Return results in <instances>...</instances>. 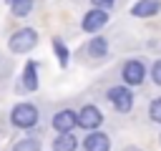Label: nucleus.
<instances>
[{"label":"nucleus","mask_w":161,"mask_h":151,"mask_svg":"<svg viewBox=\"0 0 161 151\" xmlns=\"http://www.w3.org/2000/svg\"><path fill=\"white\" fill-rule=\"evenodd\" d=\"M10 121L18 126V128H30L38 123V108L33 103H18L10 113Z\"/></svg>","instance_id":"1"},{"label":"nucleus","mask_w":161,"mask_h":151,"mask_svg":"<svg viewBox=\"0 0 161 151\" xmlns=\"http://www.w3.org/2000/svg\"><path fill=\"white\" fill-rule=\"evenodd\" d=\"M35 43H38V33H35L33 28H20V30L10 38V50H13V53H28Z\"/></svg>","instance_id":"2"},{"label":"nucleus","mask_w":161,"mask_h":151,"mask_svg":"<svg viewBox=\"0 0 161 151\" xmlns=\"http://www.w3.org/2000/svg\"><path fill=\"white\" fill-rule=\"evenodd\" d=\"M108 98H111V103L116 106V111H121V113L131 111V106H133V96H131V91H128V88H121V86L111 88V91H108Z\"/></svg>","instance_id":"3"},{"label":"nucleus","mask_w":161,"mask_h":151,"mask_svg":"<svg viewBox=\"0 0 161 151\" xmlns=\"http://www.w3.org/2000/svg\"><path fill=\"white\" fill-rule=\"evenodd\" d=\"M75 121L80 123V128H98L101 126V121H103V116H101V111L96 108V106H83L80 108V113H75Z\"/></svg>","instance_id":"4"},{"label":"nucleus","mask_w":161,"mask_h":151,"mask_svg":"<svg viewBox=\"0 0 161 151\" xmlns=\"http://www.w3.org/2000/svg\"><path fill=\"white\" fill-rule=\"evenodd\" d=\"M106 20H108V13L93 8V10H88L86 18H83V30H86V33H96V30H101V28L106 25Z\"/></svg>","instance_id":"5"},{"label":"nucleus","mask_w":161,"mask_h":151,"mask_svg":"<svg viewBox=\"0 0 161 151\" xmlns=\"http://www.w3.org/2000/svg\"><path fill=\"white\" fill-rule=\"evenodd\" d=\"M143 76H146V68H143L141 60H128V63L123 65V81H126L128 86L143 83Z\"/></svg>","instance_id":"6"},{"label":"nucleus","mask_w":161,"mask_h":151,"mask_svg":"<svg viewBox=\"0 0 161 151\" xmlns=\"http://www.w3.org/2000/svg\"><path fill=\"white\" fill-rule=\"evenodd\" d=\"M75 113L73 111H60V113H55L53 116V128L58 131V133H70V128H75Z\"/></svg>","instance_id":"7"},{"label":"nucleus","mask_w":161,"mask_h":151,"mask_svg":"<svg viewBox=\"0 0 161 151\" xmlns=\"http://www.w3.org/2000/svg\"><path fill=\"white\" fill-rule=\"evenodd\" d=\"M83 146H86V151H108V148H111V141H108L106 133H101V131H91V133L86 136Z\"/></svg>","instance_id":"8"},{"label":"nucleus","mask_w":161,"mask_h":151,"mask_svg":"<svg viewBox=\"0 0 161 151\" xmlns=\"http://www.w3.org/2000/svg\"><path fill=\"white\" fill-rule=\"evenodd\" d=\"M158 8H161L158 0H138V3L131 8V13H133L136 18H148V15H156Z\"/></svg>","instance_id":"9"},{"label":"nucleus","mask_w":161,"mask_h":151,"mask_svg":"<svg viewBox=\"0 0 161 151\" xmlns=\"http://www.w3.org/2000/svg\"><path fill=\"white\" fill-rule=\"evenodd\" d=\"M23 88H25V91H35V88H38V63H35V60L25 63V73H23Z\"/></svg>","instance_id":"10"},{"label":"nucleus","mask_w":161,"mask_h":151,"mask_svg":"<svg viewBox=\"0 0 161 151\" xmlns=\"http://www.w3.org/2000/svg\"><path fill=\"white\" fill-rule=\"evenodd\" d=\"M78 141L73 133H58V138L53 141V151H75Z\"/></svg>","instance_id":"11"},{"label":"nucleus","mask_w":161,"mask_h":151,"mask_svg":"<svg viewBox=\"0 0 161 151\" xmlns=\"http://www.w3.org/2000/svg\"><path fill=\"white\" fill-rule=\"evenodd\" d=\"M10 8H13V15L23 18V15H28V13L33 10V0H13Z\"/></svg>","instance_id":"12"},{"label":"nucleus","mask_w":161,"mask_h":151,"mask_svg":"<svg viewBox=\"0 0 161 151\" xmlns=\"http://www.w3.org/2000/svg\"><path fill=\"white\" fill-rule=\"evenodd\" d=\"M53 48H55V55H58L60 68H65V65H68V48H65V43H63L60 38H55V40H53Z\"/></svg>","instance_id":"13"},{"label":"nucleus","mask_w":161,"mask_h":151,"mask_svg":"<svg viewBox=\"0 0 161 151\" xmlns=\"http://www.w3.org/2000/svg\"><path fill=\"white\" fill-rule=\"evenodd\" d=\"M106 48H108V43H106L103 38H93V40L88 43V53L96 55V58H98V55H106Z\"/></svg>","instance_id":"14"},{"label":"nucleus","mask_w":161,"mask_h":151,"mask_svg":"<svg viewBox=\"0 0 161 151\" xmlns=\"http://www.w3.org/2000/svg\"><path fill=\"white\" fill-rule=\"evenodd\" d=\"M148 116H151V121H156V123H161V98H153V101H151V108H148Z\"/></svg>","instance_id":"15"},{"label":"nucleus","mask_w":161,"mask_h":151,"mask_svg":"<svg viewBox=\"0 0 161 151\" xmlns=\"http://www.w3.org/2000/svg\"><path fill=\"white\" fill-rule=\"evenodd\" d=\"M15 151H40V143L35 138H25V141H20L15 146Z\"/></svg>","instance_id":"16"},{"label":"nucleus","mask_w":161,"mask_h":151,"mask_svg":"<svg viewBox=\"0 0 161 151\" xmlns=\"http://www.w3.org/2000/svg\"><path fill=\"white\" fill-rule=\"evenodd\" d=\"M151 76H153V81H156V83L161 86V60H158V63L153 65V70H151Z\"/></svg>","instance_id":"17"},{"label":"nucleus","mask_w":161,"mask_h":151,"mask_svg":"<svg viewBox=\"0 0 161 151\" xmlns=\"http://www.w3.org/2000/svg\"><path fill=\"white\" fill-rule=\"evenodd\" d=\"M91 3H93L98 10H106V8H111V5H113V0H91Z\"/></svg>","instance_id":"18"},{"label":"nucleus","mask_w":161,"mask_h":151,"mask_svg":"<svg viewBox=\"0 0 161 151\" xmlns=\"http://www.w3.org/2000/svg\"><path fill=\"white\" fill-rule=\"evenodd\" d=\"M128 151H138V148H128Z\"/></svg>","instance_id":"19"}]
</instances>
